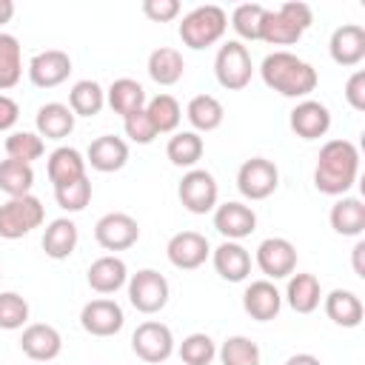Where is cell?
<instances>
[{
	"instance_id": "38",
	"label": "cell",
	"mask_w": 365,
	"mask_h": 365,
	"mask_svg": "<svg viewBox=\"0 0 365 365\" xmlns=\"http://www.w3.org/2000/svg\"><path fill=\"white\" fill-rule=\"evenodd\" d=\"M3 148H6V157L9 160H17V163L31 165L34 160L43 157L46 143H43V137L37 131H11L6 137V143H3Z\"/></svg>"
},
{
	"instance_id": "14",
	"label": "cell",
	"mask_w": 365,
	"mask_h": 365,
	"mask_svg": "<svg viewBox=\"0 0 365 365\" xmlns=\"http://www.w3.org/2000/svg\"><path fill=\"white\" fill-rule=\"evenodd\" d=\"M288 125L291 131L299 137V140H319L328 134L331 128V111L325 103L319 100H299L294 108H291V117H288Z\"/></svg>"
},
{
	"instance_id": "49",
	"label": "cell",
	"mask_w": 365,
	"mask_h": 365,
	"mask_svg": "<svg viewBox=\"0 0 365 365\" xmlns=\"http://www.w3.org/2000/svg\"><path fill=\"white\" fill-rule=\"evenodd\" d=\"M285 365H322V362L314 354H294V356L285 359Z\"/></svg>"
},
{
	"instance_id": "37",
	"label": "cell",
	"mask_w": 365,
	"mask_h": 365,
	"mask_svg": "<svg viewBox=\"0 0 365 365\" xmlns=\"http://www.w3.org/2000/svg\"><path fill=\"white\" fill-rule=\"evenodd\" d=\"M34 185V168L17 160H0V191L6 197H26Z\"/></svg>"
},
{
	"instance_id": "22",
	"label": "cell",
	"mask_w": 365,
	"mask_h": 365,
	"mask_svg": "<svg viewBox=\"0 0 365 365\" xmlns=\"http://www.w3.org/2000/svg\"><path fill=\"white\" fill-rule=\"evenodd\" d=\"M211 262H214V271L225 282H242L251 274V254H248V248H242L240 242H231V240L220 242L211 251Z\"/></svg>"
},
{
	"instance_id": "35",
	"label": "cell",
	"mask_w": 365,
	"mask_h": 365,
	"mask_svg": "<svg viewBox=\"0 0 365 365\" xmlns=\"http://www.w3.org/2000/svg\"><path fill=\"white\" fill-rule=\"evenodd\" d=\"M23 77V51L14 34L0 31V91H9Z\"/></svg>"
},
{
	"instance_id": "31",
	"label": "cell",
	"mask_w": 365,
	"mask_h": 365,
	"mask_svg": "<svg viewBox=\"0 0 365 365\" xmlns=\"http://www.w3.org/2000/svg\"><path fill=\"white\" fill-rule=\"evenodd\" d=\"M185 117H188V123H191V128H194L197 134H200V131L208 134V131H217V128L222 125L225 108H222V103H220L214 94H197V97L188 100Z\"/></svg>"
},
{
	"instance_id": "16",
	"label": "cell",
	"mask_w": 365,
	"mask_h": 365,
	"mask_svg": "<svg viewBox=\"0 0 365 365\" xmlns=\"http://www.w3.org/2000/svg\"><path fill=\"white\" fill-rule=\"evenodd\" d=\"M71 74V57L60 48H46L29 60V80L37 88H57Z\"/></svg>"
},
{
	"instance_id": "28",
	"label": "cell",
	"mask_w": 365,
	"mask_h": 365,
	"mask_svg": "<svg viewBox=\"0 0 365 365\" xmlns=\"http://www.w3.org/2000/svg\"><path fill=\"white\" fill-rule=\"evenodd\" d=\"M328 222L336 234L342 237H359L365 231V202L359 197H339L334 205H331V214H328Z\"/></svg>"
},
{
	"instance_id": "2",
	"label": "cell",
	"mask_w": 365,
	"mask_h": 365,
	"mask_svg": "<svg viewBox=\"0 0 365 365\" xmlns=\"http://www.w3.org/2000/svg\"><path fill=\"white\" fill-rule=\"evenodd\" d=\"M259 77L271 91L291 100H305L319 83L317 68L291 51H271L259 63Z\"/></svg>"
},
{
	"instance_id": "36",
	"label": "cell",
	"mask_w": 365,
	"mask_h": 365,
	"mask_svg": "<svg viewBox=\"0 0 365 365\" xmlns=\"http://www.w3.org/2000/svg\"><path fill=\"white\" fill-rule=\"evenodd\" d=\"M145 114H148L157 134H174L180 120H182V108L171 94H154L145 103Z\"/></svg>"
},
{
	"instance_id": "6",
	"label": "cell",
	"mask_w": 365,
	"mask_h": 365,
	"mask_svg": "<svg viewBox=\"0 0 365 365\" xmlns=\"http://www.w3.org/2000/svg\"><path fill=\"white\" fill-rule=\"evenodd\" d=\"M254 74V63H251V51L240 43V40H228L220 46L217 57H214V77L222 88L228 91H240L251 83Z\"/></svg>"
},
{
	"instance_id": "39",
	"label": "cell",
	"mask_w": 365,
	"mask_h": 365,
	"mask_svg": "<svg viewBox=\"0 0 365 365\" xmlns=\"http://www.w3.org/2000/svg\"><path fill=\"white\" fill-rule=\"evenodd\" d=\"M220 362L222 365H259L262 354H259V345L242 334H234L222 342V348L217 351Z\"/></svg>"
},
{
	"instance_id": "27",
	"label": "cell",
	"mask_w": 365,
	"mask_h": 365,
	"mask_svg": "<svg viewBox=\"0 0 365 365\" xmlns=\"http://www.w3.org/2000/svg\"><path fill=\"white\" fill-rule=\"evenodd\" d=\"M74 111L66 103H46L37 108L34 125L43 140H66L74 131Z\"/></svg>"
},
{
	"instance_id": "24",
	"label": "cell",
	"mask_w": 365,
	"mask_h": 365,
	"mask_svg": "<svg viewBox=\"0 0 365 365\" xmlns=\"http://www.w3.org/2000/svg\"><path fill=\"white\" fill-rule=\"evenodd\" d=\"M77 240H80V231H77L74 220L57 217V220H51L46 225L40 245H43L48 259H68L74 254V248H77Z\"/></svg>"
},
{
	"instance_id": "29",
	"label": "cell",
	"mask_w": 365,
	"mask_h": 365,
	"mask_svg": "<svg viewBox=\"0 0 365 365\" xmlns=\"http://www.w3.org/2000/svg\"><path fill=\"white\" fill-rule=\"evenodd\" d=\"M285 299L297 314H314L319 308V302H322L319 279L314 274H308V271L291 274L288 277V288H285Z\"/></svg>"
},
{
	"instance_id": "33",
	"label": "cell",
	"mask_w": 365,
	"mask_h": 365,
	"mask_svg": "<svg viewBox=\"0 0 365 365\" xmlns=\"http://www.w3.org/2000/svg\"><path fill=\"white\" fill-rule=\"evenodd\" d=\"M202 151H205V143L197 131H174L165 143V157L177 168H194L202 160Z\"/></svg>"
},
{
	"instance_id": "30",
	"label": "cell",
	"mask_w": 365,
	"mask_h": 365,
	"mask_svg": "<svg viewBox=\"0 0 365 365\" xmlns=\"http://www.w3.org/2000/svg\"><path fill=\"white\" fill-rule=\"evenodd\" d=\"M106 103H108V108H111L114 114L128 117V114L145 108L148 97H145V88H143L137 80L120 77V80H114V83L106 88Z\"/></svg>"
},
{
	"instance_id": "51",
	"label": "cell",
	"mask_w": 365,
	"mask_h": 365,
	"mask_svg": "<svg viewBox=\"0 0 365 365\" xmlns=\"http://www.w3.org/2000/svg\"><path fill=\"white\" fill-rule=\"evenodd\" d=\"M0 279H3V271H0Z\"/></svg>"
},
{
	"instance_id": "32",
	"label": "cell",
	"mask_w": 365,
	"mask_h": 365,
	"mask_svg": "<svg viewBox=\"0 0 365 365\" xmlns=\"http://www.w3.org/2000/svg\"><path fill=\"white\" fill-rule=\"evenodd\" d=\"M148 77L157 83V86H174L182 80V71H185V60L177 48L171 46H160L148 54Z\"/></svg>"
},
{
	"instance_id": "26",
	"label": "cell",
	"mask_w": 365,
	"mask_h": 365,
	"mask_svg": "<svg viewBox=\"0 0 365 365\" xmlns=\"http://www.w3.org/2000/svg\"><path fill=\"white\" fill-rule=\"evenodd\" d=\"M322 305H325L328 319L339 328H356L365 317L362 299L348 288H334L328 297H322Z\"/></svg>"
},
{
	"instance_id": "1",
	"label": "cell",
	"mask_w": 365,
	"mask_h": 365,
	"mask_svg": "<svg viewBox=\"0 0 365 365\" xmlns=\"http://www.w3.org/2000/svg\"><path fill=\"white\" fill-rule=\"evenodd\" d=\"M359 177V148L351 140H328L319 148L314 185L328 197H345Z\"/></svg>"
},
{
	"instance_id": "46",
	"label": "cell",
	"mask_w": 365,
	"mask_h": 365,
	"mask_svg": "<svg viewBox=\"0 0 365 365\" xmlns=\"http://www.w3.org/2000/svg\"><path fill=\"white\" fill-rule=\"evenodd\" d=\"M345 100H348V106L354 108V111H365V71L362 68H356L348 80H345Z\"/></svg>"
},
{
	"instance_id": "19",
	"label": "cell",
	"mask_w": 365,
	"mask_h": 365,
	"mask_svg": "<svg viewBox=\"0 0 365 365\" xmlns=\"http://www.w3.org/2000/svg\"><path fill=\"white\" fill-rule=\"evenodd\" d=\"M214 228H217L225 240L240 242V240H245V237L254 234V228H257V214H254V208L245 205V202H222V205L214 208Z\"/></svg>"
},
{
	"instance_id": "47",
	"label": "cell",
	"mask_w": 365,
	"mask_h": 365,
	"mask_svg": "<svg viewBox=\"0 0 365 365\" xmlns=\"http://www.w3.org/2000/svg\"><path fill=\"white\" fill-rule=\"evenodd\" d=\"M20 117V106L9 97V94H0V131H9Z\"/></svg>"
},
{
	"instance_id": "5",
	"label": "cell",
	"mask_w": 365,
	"mask_h": 365,
	"mask_svg": "<svg viewBox=\"0 0 365 365\" xmlns=\"http://www.w3.org/2000/svg\"><path fill=\"white\" fill-rule=\"evenodd\" d=\"M46 220V208L34 194L26 197H9L0 205V237L3 240H20L40 228Z\"/></svg>"
},
{
	"instance_id": "12",
	"label": "cell",
	"mask_w": 365,
	"mask_h": 365,
	"mask_svg": "<svg viewBox=\"0 0 365 365\" xmlns=\"http://www.w3.org/2000/svg\"><path fill=\"white\" fill-rule=\"evenodd\" d=\"M94 240L106 251H125L140 240V225L125 211H108L94 225Z\"/></svg>"
},
{
	"instance_id": "48",
	"label": "cell",
	"mask_w": 365,
	"mask_h": 365,
	"mask_svg": "<svg viewBox=\"0 0 365 365\" xmlns=\"http://www.w3.org/2000/svg\"><path fill=\"white\" fill-rule=\"evenodd\" d=\"M362 257H365V242L359 240V242L354 245V274H356L359 279H365V262H362Z\"/></svg>"
},
{
	"instance_id": "23",
	"label": "cell",
	"mask_w": 365,
	"mask_h": 365,
	"mask_svg": "<svg viewBox=\"0 0 365 365\" xmlns=\"http://www.w3.org/2000/svg\"><path fill=\"white\" fill-rule=\"evenodd\" d=\"M86 279H88V288L97 291V294H114L120 291L125 282H128V268L120 257L114 254H106L100 259H94L86 271Z\"/></svg>"
},
{
	"instance_id": "43",
	"label": "cell",
	"mask_w": 365,
	"mask_h": 365,
	"mask_svg": "<svg viewBox=\"0 0 365 365\" xmlns=\"http://www.w3.org/2000/svg\"><path fill=\"white\" fill-rule=\"evenodd\" d=\"M29 322V302L17 291H0V328L17 331Z\"/></svg>"
},
{
	"instance_id": "17",
	"label": "cell",
	"mask_w": 365,
	"mask_h": 365,
	"mask_svg": "<svg viewBox=\"0 0 365 365\" xmlns=\"http://www.w3.org/2000/svg\"><path fill=\"white\" fill-rule=\"evenodd\" d=\"M20 351L31 359V362H51L60 356L63 351V336L54 325L48 322H31L23 328L20 336Z\"/></svg>"
},
{
	"instance_id": "9",
	"label": "cell",
	"mask_w": 365,
	"mask_h": 365,
	"mask_svg": "<svg viewBox=\"0 0 365 365\" xmlns=\"http://www.w3.org/2000/svg\"><path fill=\"white\" fill-rule=\"evenodd\" d=\"M131 351L148 365H160L174 354V334L160 319H145L131 334Z\"/></svg>"
},
{
	"instance_id": "41",
	"label": "cell",
	"mask_w": 365,
	"mask_h": 365,
	"mask_svg": "<svg viewBox=\"0 0 365 365\" xmlns=\"http://www.w3.org/2000/svg\"><path fill=\"white\" fill-rule=\"evenodd\" d=\"M262 17H265V6H259V3H242V6H237L234 14H231V29H234L242 40H259Z\"/></svg>"
},
{
	"instance_id": "10",
	"label": "cell",
	"mask_w": 365,
	"mask_h": 365,
	"mask_svg": "<svg viewBox=\"0 0 365 365\" xmlns=\"http://www.w3.org/2000/svg\"><path fill=\"white\" fill-rule=\"evenodd\" d=\"M279 185V168L265 157H251L237 171V188L245 200H268Z\"/></svg>"
},
{
	"instance_id": "21",
	"label": "cell",
	"mask_w": 365,
	"mask_h": 365,
	"mask_svg": "<svg viewBox=\"0 0 365 365\" xmlns=\"http://www.w3.org/2000/svg\"><path fill=\"white\" fill-rule=\"evenodd\" d=\"M125 163H128V143L123 137H114V134L94 137L88 151H86V165H91L100 174L120 171Z\"/></svg>"
},
{
	"instance_id": "25",
	"label": "cell",
	"mask_w": 365,
	"mask_h": 365,
	"mask_svg": "<svg viewBox=\"0 0 365 365\" xmlns=\"http://www.w3.org/2000/svg\"><path fill=\"white\" fill-rule=\"evenodd\" d=\"M46 174H48V180H51L54 188L68 185V182L86 177V157L77 148H71V145H60V148H54L48 154Z\"/></svg>"
},
{
	"instance_id": "40",
	"label": "cell",
	"mask_w": 365,
	"mask_h": 365,
	"mask_svg": "<svg viewBox=\"0 0 365 365\" xmlns=\"http://www.w3.org/2000/svg\"><path fill=\"white\" fill-rule=\"evenodd\" d=\"M177 354H180L182 365H211V359L217 356V345H214V339L208 334L197 331V334H188L180 342Z\"/></svg>"
},
{
	"instance_id": "11",
	"label": "cell",
	"mask_w": 365,
	"mask_h": 365,
	"mask_svg": "<svg viewBox=\"0 0 365 365\" xmlns=\"http://www.w3.org/2000/svg\"><path fill=\"white\" fill-rule=\"evenodd\" d=\"M254 262L265 274V279H285L297 271V248L285 237H268L257 245Z\"/></svg>"
},
{
	"instance_id": "42",
	"label": "cell",
	"mask_w": 365,
	"mask_h": 365,
	"mask_svg": "<svg viewBox=\"0 0 365 365\" xmlns=\"http://www.w3.org/2000/svg\"><path fill=\"white\" fill-rule=\"evenodd\" d=\"M54 200H57V205H60L63 211H68V214L83 211V208L91 202V180H88V177H80V180H74V182H68V185L54 188Z\"/></svg>"
},
{
	"instance_id": "45",
	"label": "cell",
	"mask_w": 365,
	"mask_h": 365,
	"mask_svg": "<svg viewBox=\"0 0 365 365\" xmlns=\"http://www.w3.org/2000/svg\"><path fill=\"white\" fill-rule=\"evenodd\" d=\"M143 14L154 23H171L180 14V0H145Z\"/></svg>"
},
{
	"instance_id": "13",
	"label": "cell",
	"mask_w": 365,
	"mask_h": 365,
	"mask_svg": "<svg viewBox=\"0 0 365 365\" xmlns=\"http://www.w3.org/2000/svg\"><path fill=\"white\" fill-rule=\"evenodd\" d=\"M165 257L174 268L194 271L211 257V245H208L205 234H200V231H177L165 245Z\"/></svg>"
},
{
	"instance_id": "18",
	"label": "cell",
	"mask_w": 365,
	"mask_h": 365,
	"mask_svg": "<svg viewBox=\"0 0 365 365\" xmlns=\"http://www.w3.org/2000/svg\"><path fill=\"white\" fill-rule=\"evenodd\" d=\"M328 54L336 66L354 68L365 60V29L356 23H342L339 29H334L331 40H328Z\"/></svg>"
},
{
	"instance_id": "34",
	"label": "cell",
	"mask_w": 365,
	"mask_h": 365,
	"mask_svg": "<svg viewBox=\"0 0 365 365\" xmlns=\"http://www.w3.org/2000/svg\"><path fill=\"white\" fill-rule=\"evenodd\" d=\"M106 106V91L97 80H77L68 91V108L74 117H97Z\"/></svg>"
},
{
	"instance_id": "3",
	"label": "cell",
	"mask_w": 365,
	"mask_h": 365,
	"mask_svg": "<svg viewBox=\"0 0 365 365\" xmlns=\"http://www.w3.org/2000/svg\"><path fill=\"white\" fill-rule=\"evenodd\" d=\"M311 23H314L311 6L299 0H288L279 9H265L259 40L268 46H294L311 29Z\"/></svg>"
},
{
	"instance_id": "8",
	"label": "cell",
	"mask_w": 365,
	"mask_h": 365,
	"mask_svg": "<svg viewBox=\"0 0 365 365\" xmlns=\"http://www.w3.org/2000/svg\"><path fill=\"white\" fill-rule=\"evenodd\" d=\"M177 197L182 202L185 211L191 214H208L217 208V200H220V185L214 180L211 171L205 168H188L177 185Z\"/></svg>"
},
{
	"instance_id": "15",
	"label": "cell",
	"mask_w": 365,
	"mask_h": 365,
	"mask_svg": "<svg viewBox=\"0 0 365 365\" xmlns=\"http://www.w3.org/2000/svg\"><path fill=\"white\" fill-rule=\"evenodd\" d=\"M80 325L91 336H114L125 325V314L114 299H91L80 311Z\"/></svg>"
},
{
	"instance_id": "20",
	"label": "cell",
	"mask_w": 365,
	"mask_h": 365,
	"mask_svg": "<svg viewBox=\"0 0 365 365\" xmlns=\"http://www.w3.org/2000/svg\"><path fill=\"white\" fill-rule=\"evenodd\" d=\"M242 308L251 319L271 322V319H277V314L282 308V294L277 291V285L271 279H254L242 291Z\"/></svg>"
},
{
	"instance_id": "44",
	"label": "cell",
	"mask_w": 365,
	"mask_h": 365,
	"mask_svg": "<svg viewBox=\"0 0 365 365\" xmlns=\"http://www.w3.org/2000/svg\"><path fill=\"white\" fill-rule=\"evenodd\" d=\"M123 131H125V137H128L131 143H137V145H148V143H154V137H157V131H154V125H151L145 108H140V111L123 117Z\"/></svg>"
},
{
	"instance_id": "7",
	"label": "cell",
	"mask_w": 365,
	"mask_h": 365,
	"mask_svg": "<svg viewBox=\"0 0 365 365\" xmlns=\"http://www.w3.org/2000/svg\"><path fill=\"white\" fill-rule=\"evenodd\" d=\"M128 302L140 311V314H157L168 305L171 297V285L168 279L154 271V268H140L137 274L128 277Z\"/></svg>"
},
{
	"instance_id": "4",
	"label": "cell",
	"mask_w": 365,
	"mask_h": 365,
	"mask_svg": "<svg viewBox=\"0 0 365 365\" xmlns=\"http://www.w3.org/2000/svg\"><path fill=\"white\" fill-rule=\"evenodd\" d=\"M225 29H228V14L220 6H211L208 3V6L191 9L182 17V23H180V40H182V46H188L194 51H202V48L220 43L222 34H225Z\"/></svg>"
},
{
	"instance_id": "50",
	"label": "cell",
	"mask_w": 365,
	"mask_h": 365,
	"mask_svg": "<svg viewBox=\"0 0 365 365\" xmlns=\"http://www.w3.org/2000/svg\"><path fill=\"white\" fill-rule=\"evenodd\" d=\"M14 17V3L11 0H0V26H6Z\"/></svg>"
}]
</instances>
